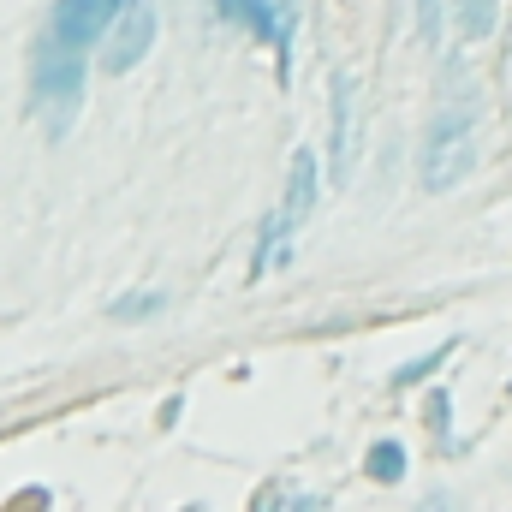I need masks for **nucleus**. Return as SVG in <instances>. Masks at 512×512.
Returning <instances> with one entry per match:
<instances>
[{"label": "nucleus", "instance_id": "f257e3e1", "mask_svg": "<svg viewBox=\"0 0 512 512\" xmlns=\"http://www.w3.org/2000/svg\"><path fill=\"white\" fill-rule=\"evenodd\" d=\"M471 167H477L471 114H441L435 131H429V143H423V185H429V191H447V185H459Z\"/></svg>", "mask_w": 512, "mask_h": 512}, {"label": "nucleus", "instance_id": "f03ea898", "mask_svg": "<svg viewBox=\"0 0 512 512\" xmlns=\"http://www.w3.org/2000/svg\"><path fill=\"white\" fill-rule=\"evenodd\" d=\"M78 96H84V60H78V48L48 42V48L36 54V108H48L54 131H66Z\"/></svg>", "mask_w": 512, "mask_h": 512}, {"label": "nucleus", "instance_id": "7ed1b4c3", "mask_svg": "<svg viewBox=\"0 0 512 512\" xmlns=\"http://www.w3.org/2000/svg\"><path fill=\"white\" fill-rule=\"evenodd\" d=\"M126 12V0H60L54 6V42H66V48H90L102 30H114V18Z\"/></svg>", "mask_w": 512, "mask_h": 512}, {"label": "nucleus", "instance_id": "20e7f679", "mask_svg": "<svg viewBox=\"0 0 512 512\" xmlns=\"http://www.w3.org/2000/svg\"><path fill=\"white\" fill-rule=\"evenodd\" d=\"M149 42H155V12H149V6H126V12L114 18V36H108V48H102V66H108V72H131V66L149 54Z\"/></svg>", "mask_w": 512, "mask_h": 512}, {"label": "nucleus", "instance_id": "39448f33", "mask_svg": "<svg viewBox=\"0 0 512 512\" xmlns=\"http://www.w3.org/2000/svg\"><path fill=\"white\" fill-rule=\"evenodd\" d=\"M316 209V155L310 149H298L292 155V179H286V203L274 209V227H280V239H292L298 227H304V215Z\"/></svg>", "mask_w": 512, "mask_h": 512}, {"label": "nucleus", "instance_id": "423d86ee", "mask_svg": "<svg viewBox=\"0 0 512 512\" xmlns=\"http://www.w3.org/2000/svg\"><path fill=\"white\" fill-rule=\"evenodd\" d=\"M215 12H221V18H239V24H251L256 36H268L274 48H286V30H280V18H274V6H268V0H215Z\"/></svg>", "mask_w": 512, "mask_h": 512}, {"label": "nucleus", "instance_id": "0eeeda50", "mask_svg": "<svg viewBox=\"0 0 512 512\" xmlns=\"http://www.w3.org/2000/svg\"><path fill=\"white\" fill-rule=\"evenodd\" d=\"M352 167V96H346V78H334V173L346 179Z\"/></svg>", "mask_w": 512, "mask_h": 512}, {"label": "nucleus", "instance_id": "6e6552de", "mask_svg": "<svg viewBox=\"0 0 512 512\" xmlns=\"http://www.w3.org/2000/svg\"><path fill=\"white\" fill-rule=\"evenodd\" d=\"M453 352H459V340H447V346H435V352H423V358L399 364V370H393V387H417V382H429V376H435V370H441V364H447Z\"/></svg>", "mask_w": 512, "mask_h": 512}, {"label": "nucleus", "instance_id": "1a4fd4ad", "mask_svg": "<svg viewBox=\"0 0 512 512\" xmlns=\"http://www.w3.org/2000/svg\"><path fill=\"white\" fill-rule=\"evenodd\" d=\"M364 471H370L376 483H399V477H405V447H399V441H376L370 459H364Z\"/></svg>", "mask_w": 512, "mask_h": 512}, {"label": "nucleus", "instance_id": "9d476101", "mask_svg": "<svg viewBox=\"0 0 512 512\" xmlns=\"http://www.w3.org/2000/svg\"><path fill=\"white\" fill-rule=\"evenodd\" d=\"M453 12H459V30H465L471 42L495 30V0H453Z\"/></svg>", "mask_w": 512, "mask_h": 512}, {"label": "nucleus", "instance_id": "9b49d317", "mask_svg": "<svg viewBox=\"0 0 512 512\" xmlns=\"http://www.w3.org/2000/svg\"><path fill=\"white\" fill-rule=\"evenodd\" d=\"M167 304V292H126V298H114V316L120 322H143V316H155Z\"/></svg>", "mask_w": 512, "mask_h": 512}, {"label": "nucleus", "instance_id": "f8f14e48", "mask_svg": "<svg viewBox=\"0 0 512 512\" xmlns=\"http://www.w3.org/2000/svg\"><path fill=\"white\" fill-rule=\"evenodd\" d=\"M417 36H423V48L441 42V0H417Z\"/></svg>", "mask_w": 512, "mask_h": 512}, {"label": "nucleus", "instance_id": "ddd939ff", "mask_svg": "<svg viewBox=\"0 0 512 512\" xmlns=\"http://www.w3.org/2000/svg\"><path fill=\"white\" fill-rule=\"evenodd\" d=\"M447 423H453V399L447 393H429V429L447 435Z\"/></svg>", "mask_w": 512, "mask_h": 512}]
</instances>
